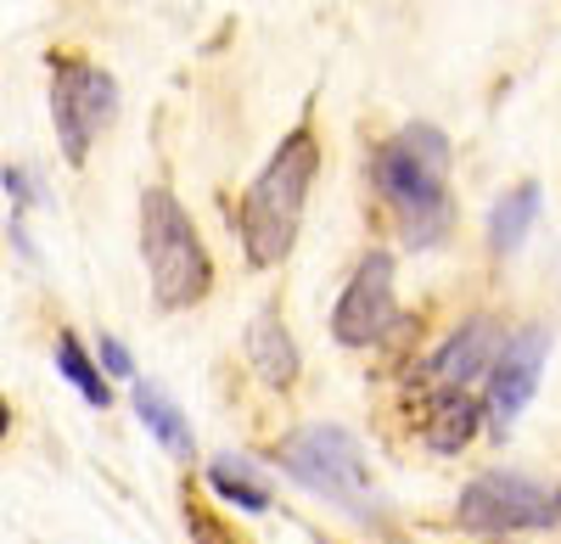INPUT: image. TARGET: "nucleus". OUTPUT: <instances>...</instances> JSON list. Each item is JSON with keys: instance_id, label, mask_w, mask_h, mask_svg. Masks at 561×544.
Listing matches in <instances>:
<instances>
[{"instance_id": "13", "label": "nucleus", "mask_w": 561, "mask_h": 544, "mask_svg": "<svg viewBox=\"0 0 561 544\" xmlns=\"http://www.w3.org/2000/svg\"><path fill=\"white\" fill-rule=\"evenodd\" d=\"M534 219H539V186H534V180H523V186H511V192L489 208V247H494V253L523 247V236L534 231Z\"/></svg>"}, {"instance_id": "8", "label": "nucleus", "mask_w": 561, "mask_h": 544, "mask_svg": "<svg viewBox=\"0 0 561 544\" xmlns=\"http://www.w3.org/2000/svg\"><path fill=\"white\" fill-rule=\"evenodd\" d=\"M545 359H550V332L545 326H523V332L505 337V354L494 359V371H489V427L500 438L517 427V416L528 410V398L539 393Z\"/></svg>"}, {"instance_id": "4", "label": "nucleus", "mask_w": 561, "mask_h": 544, "mask_svg": "<svg viewBox=\"0 0 561 544\" xmlns=\"http://www.w3.org/2000/svg\"><path fill=\"white\" fill-rule=\"evenodd\" d=\"M140 253H147V276L158 309H192L214 287V258L197 236L192 213L174 202L169 186L140 192Z\"/></svg>"}, {"instance_id": "5", "label": "nucleus", "mask_w": 561, "mask_h": 544, "mask_svg": "<svg viewBox=\"0 0 561 544\" xmlns=\"http://www.w3.org/2000/svg\"><path fill=\"white\" fill-rule=\"evenodd\" d=\"M51 118H57L62 158L73 169H84L96 135L118 118V79L90 62H57L51 68Z\"/></svg>"}, {"instance_id": "9", "label": "nucleus", "mask_w": 561, "mask_h": 544, "mask_svg": "<svg viewBox=\"0 0 561 544\" xmlns=\"http://www.w3.org/2000/svg\"><path fill=\"white\" fill-rule=\"evenodd\" d=\"M505 354V332L478 314V321H466L438 354H433V382H444V393H466V382H478L483 371H494V359Z\"/></svg>"}, {"instance_id": "16", "label": "nucleus", "mask_w": 561, "mask_h": 544, "mask_svg": "<svg viewBox=\"0 0 561 544\" xmlns=\"http://www.w3.org/2000/svg\"><path fill=\"white\" fill-rule=\"evenodd\" d=\"M102 366H107L113 377H124V382L135 377V366H129V348H124L118 337H102Z\"/></svg>"}, {"instance_id": "6", "label": "nucleus", "mask_w": 561, "mask_h": 544, "mask_svg": "<svg viewBox=\"0 0 561 544\" xmlns=\"http://www.w3.org/2000/svg\"><path fill=\"white\" fill-rule=\"evenodd\" d=\"M561 517L556 494H545L523 472H483L478 483L460 488L455 522L466 533H517V528H550Z\"/></svg>"}, {"instance_id": "3", "label": "nucleus", "mask_w": 561, "mask_h": 544, "mask_svg": "<svg viewBox=\"0 0 561 544\" xmlns=\"http://www.w3.org/2000/svg\"><path fill=\"white\" fill-rule=\"evenodd\" d=\"M275 466L287 472L293 483H304L309 494H320L325 506L348 511L354 522H377L382 517V500L370 488V466H365V449L348 427H332V421H314V427H298L280 438L275 449Z\"/></svg>"}, {"instance_id": "1", "label": "nucleus", "mask_w": 561, "mask_h": 544, "mask_svg": "<svg viewBox=\"0 0 561 544\" xmlns=\"http://www.w3.org/2000/svg\"><path fill=\"white\" fill-rule=\"evenodd\" d=\"M382 202L393 208L410 247H438L449 236V141L433 124H404L370 158Z\"/></svg>"}, {"instance_id": "17", "label": "nucleus", "mask_w": 561, "mask_h": 544, "mask_svg": "<svg viewBox=\"0 0 561 544\" xmlns=\"http://www.w3.org/2000/svg\"><path fill=\"white\" fill-rule=\"evenodd\" d=\"M556 506H561V494H556Z\"/></svg>"}, {"instance_id": "10", "label": "nucleus", "mask_w": 561, "mask_h": 544, "mask_svg": "<svg viewBox=\"0 0 561 544\" xmlns=\"http://www.w3.org/2000/svg\"><path fill=\"white\" fill-rule=\"evenodd\" d=\"M248 366L259 371L264 387H293L298 382V343H293L287 326H280L275 303H264L253 314V326H248Z\"/></svg>"}, {"instance_id": "2", "label": "nucleus", "mask_w": 561, "mask_h": 544, "mask_svg": "<svg viewBox=\"0 0 561 544\" xmlns=\"http://www.w3.org/2000/svg\"><path fill=\"white\" fill-rule=\"evenodd\" d=\"M314 174H320L314 129L298 124L287 141L275 147V158L259 169V180H253L248 197H242V247H248V264L270 269V264H280V258L293 253Z\"/></svg>"}, {"instance_id": "11", "label": "nucleus", "mask_w": 561, "mask_h": 544, "mask_svg": "<svg viewBox=\"0 0 561 544\" xmlns=\"http://www.w3.org/2000/svg\"><path fill=\"white\" fill-rule=\"evenodd\" d=\"M135 416H140V427H147V432L169 449V455L192 461V449H197L192 421L180 416V404H174L163 387H152V382H135Z\"/></svg>"}, {"instance_id": "14", "label": "nucleus", "mask_w": 561, "mask_h": 544, "mask_svg": "<svg viewBox=\"0 0 561 544\" xmlns=\"http://www.w3.org/2000/svg\"><path fill=\"white\" fill-rule=\"evenodd\" d=\"M208 488L219 494L225 506H242V511H270V483L242 461V455H219L208 466Z\"/></svg>"}, {"instance_id": "15", "label": "nucleus", "mask_w": 561, "mask_h": 544, "mask_svg": "<svg viewBox=\"0 0 561 544\" xmlns=\"http://www.w3.org/2000/svg\"><path fill=\"white\" fill-rule=\"evenodd\" d=\"M57 371L79 387V398H84V404H96V410H107V404H113V387L102 382L96 359L84 354V343H79L73 332H62V337H57Z\"/></svg>"}, {"instance_id": "7", "label": "nucleus", "mask_w": 561, "mask_h": 544, "mask_svg": "<svg viewBox=\"0 0 561 544\" xmlns=\"http://www.w3.org/2000/svg\"><path fill=\"white\" fill-rule=\"evenodd\" d=\"M399 326V298H393V258L388 253H365L354 281L343 287L332 309V337L343 348H370Z\"/></svg>"}, {"instance_id": "12", "label": "nucleus", "mask_w": 561, "mask_h": 544, "mask_svg": "<svg viewBox=\"0 0 561 544\" xmlns=\"http://www.w3.org/2000/svg\"><path fill=\"white\" fill-rule=\"evenodd\" d=\"M478 421H483V404L472 393H438L433 416H427V443L438 455H460V449L472 443Z\"/></svg>"}]
</instances>
